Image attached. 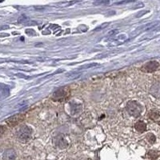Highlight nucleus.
I'll return each instance as SVG.
<instances>
[{"label":"nucleus","instance_id":"f257e3e1","mask_svg":"<svg viewBox=\"0 0 160 160\" xmlns=\"http://www.w3.org/2000/svg\"><path fill=\"white\" fill-rule=\"evenodd\" d=\"M32 135V130L27 126H23L19 128L17 131V138L22 143L28 142Z\"/></svg>","mask_w":160,"mask_h":160},{"label":"nucleus","instance_id":"f03ea898","mask_svg":"<svg viewBox=\"0 0 160 160\" xmlns=\"http://www.w3.org/2000/svg\"><path fill=\"white\" fill-rule=\"evenodd\" d=\"M127 111H128V113L130 115L137 118V117H138L141 114L142 107L137 102L130 101L127 105Z\"/></svg>","mask_w":160,"mask_h":160},{"label":"nucleus","instance_id":"7ed1b4c3","mask_svg":"<svg viewBox=\"0 0 160 160\" xmlns=\"http://www.w3.org/2000/svg\"><path fill=\"white\" fill-rule=\"evenodd\" d=\"M25 115L24 114H15V115H13V116L10 117L8 118L6 120V122L9 125V126H11V127H14V126H16L19 123V122H22L23 120H24Z\"/></svg>","mask_w":160,"mask_h":160},{"label":"nucleus","instance_id":"20e7f679","mask_svg":"<svg viewBox=\"0 0 160 160\" xmlns=\"http://www.w3.org/2000/svg\"><path fill=\"white\" fill-rule=\"evenodd\" d=\"M159 67V62L156 61H151V62L146 63L142 67V71H145V72H154L157 70Z\"/></svg>","mask_w":160,"mask_h":160},{"label":"nucleus","instance_id":"39448f33","mask_svg":"<svg viewBox=\"0 0 160 160\" xmlns=\"http://www.w3.org/2000/svg\"><path fill=\"white\" fill-rule=\"evenodd\" d=\"M17 154L14 149H7L3 152V158L4 160H15Z\"/></svg>","mask_w":160,"mask_h":160},{"label":"nucleus","instance_id":"423d86ee","mask_svg":"<svg viewBox=\"0 0 160 160\" xmlns=\"http://www.w3.org/2000/svg\"><path fill=\"white\" fill-rule=\"evenodd\" d=\"M67 96V91L65 88H59L57 90H55L53 94V99L54 100H61Z\"/></svg>","mask_w":160,"mask_h":160},{"label":"nucleus","instance_id":"0eeeda50","mask_svg":"<svg viewBox=\"0 0 160 160\" xmlns=\"http://www.w3.org/2000/svg\"><path fill=\"white\" fill-rule=\"evenodd\" d=\"M54 143L58 147H59L61 149L66 148L68 145L67 142L66 141V139L62 135H58L54 138Z\"/></svg>","mask_w":160,"mask_h":160},{"label":"nucleus","instance_id":"6e6552de","mask_svg":"<svg viewBox=\"0 0 160 160\" xmlns=\"http://www.w3.org/2000/svg\"><path fill=\"white\" fill-rule=\"evenodd\" d=\"M83 110V106L79 103H71V113L72 115H78L81 113Z\"/></svg>","mask_w":160,"mask_h":160},{"label":"nucleus","instance_id":"1a4fd4ad","mask_svg":"<svg viewBox=\"0 0 160 160\" xmlns=\"http://www.w3.org/2000/svg\"><path fill=\"white\" fill-rule=\"evenodd\" d=\"M151 94L156 98L160 97V83H156L151 88Z\"/></svg>","mask_w":160,"mask_h":160},{"label":"nucleus","instance_id":"9d476101","mask_svg":"<svg viewBox=\"0 0 160 160\" xmlns=\"http://www.w3.org/2000/svg\"><path fill=\"white\" fill-rule=\"evenodd\" d=\"M135 130L138 132H144L145 130H147V125L146 123L143 122H141V121H139V122H137L135 124Z\"/></svg>","mask_w":160,"mask_h":160},{"label":"nucleus","instance_id":"9b49d317","mask_svg":"<svg viewBox=\"0 0 160 160\" xmlns=\"http://www.w3.org/2000/svg\"><path fill=\"white\" fill-rule=\"evenodd\" d=\"M1 94L3 97H7L10 94V89L7 86L2 84L1 85Z\"/></svg>","mask_w":160,"mask_h":160},{"label":"nucleus","instance_id":"f8f14e48","mask_svg":"<svg viewBox=\"0 0 160 160\" xmlns=\"http://www.w3.org/2000/svg\"><path fill=\"white\" fill-rule=\"evenodd\" d=\"M159 117H160V114L158 111H151V113H150V118H151V119L157 120L159 119Z\"/></svg>","mask_w":160,"mask_h":160},{"label":"nucleus","instance_id":"ddd939ff","mask_svg":"<svg viewBox=\"0 0 160 160\" xmlns=\"http://www.w3.org/2000/svg\"><path fill=\"white\" fill-rule=\"evenodd\" d=\"M98 66V63H90V64H86V65L82 66L79 67V70H83V69H88V68H92L94 67H96Z\"/></svg>","mask_w":160,"mask_h":160},{"label":"nucleus","instance_id":"4468645a","mask_svg":"<svg viewBox=\"0 0 160 160\" xmlns=\"http://www.w3.org/2000/svg\"><path fill=\"white\" fill-rule=\"evenodd\" d=\"M147 140L149 141V143H154L155 142V136L154 135H152V134H149L148 135H147Z\"/></svg>","mask_w":160,"mask_h":160},{"label":"nucleus","instance_id":"2eb2a0df","mask_svg":"<svg viewBox=\"0 0 160 160\" xmlns=\"http://www.w3.org/2000/svg\"><path fill=\"white\" fill-rule=\"evenodd\" d=\"M149 156L151 158V159H155V158H157L158 155H157V153H156V152L151 151L149 152Z\"/></svg>","mask_w":160,"mask_h":160},{"label":"nucleus","instance_id":"dca6fc26","mask_svg":"<svg viewBox=\"0 0 160 160\" xmlns=\"http://www.w3.org/2000/svg\"><path fill=\"white\" fill-rule=\"evenodd\" d=\"M27 19H28V18H27V17L22 16V17H20V18H19V20H18V22H20V23H22V22H26Z\"/></svg>","mask_w":160,"mask_h":160},{"label":"nucleus","instance_id":"f3484780","mask_svg":"<svg viewBox=\"0 0 160 160\" xmlns=\"http://www.w3.org/2000/svg\"><path fill=\"white\" fill-rule=\"evenodd\" d=\"M108 24H109V23L106 22L105 24L101 25L100 27H97V28H95V30H97V31H98V30H102V29H103V28H105V27H107V26H108Z\"/></svg>","mask_w":160,"mask_h":160},{"label":"nucleus","instance_id":"a211bd4d","mask_svg":"<svg viewBox=\"0 0 160 160\" xmlns=\"http://www.w3.org/2000/svg\"><path fill=\"white\" fill-rule=\"evenodd\" d=\"M119 32V30H111L110 32L108 33V36H112L114 35H115V34H117V33Z\"/></svg>","mask_w":160,"mask_h":160},{"label":"nucleus","instance_id":"6ab92c4d","mask_svg":"<svg viewBox=\"0 0 160 160\" xmlns=\"http://www.w3.org/2000/svg\"><path fill=\"white\" fill-rule=\"evenodd\" d=\"M7 29L8 28V26H5V27H1V30H3V29Z\"/></svg>","mask_w":160,"mask_h":160}]
</instances>
